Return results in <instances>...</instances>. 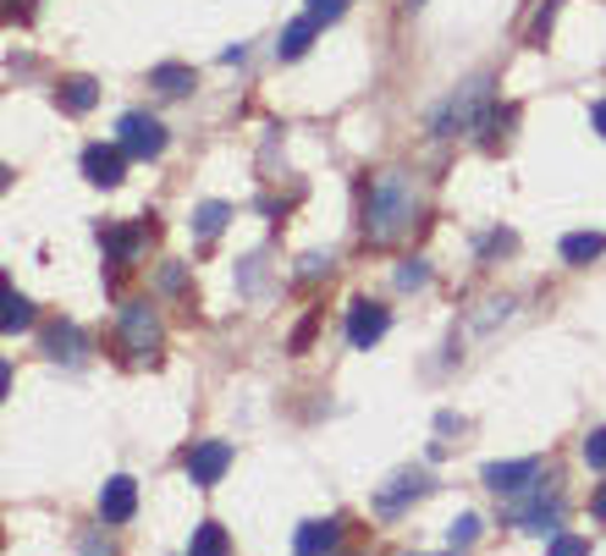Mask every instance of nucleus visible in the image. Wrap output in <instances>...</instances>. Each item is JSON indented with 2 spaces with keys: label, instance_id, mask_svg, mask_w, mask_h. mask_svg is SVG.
Masks as SVG:
<instances>
[{
  "label": "nucleus",
  "instance_id": "nucleus-1",
  "mask_svg": "<svg viewBox=\"0 0 606 556\" xmlns=\"http://www.w3.org/2000/svg\"><path fill=\"white\" fill-rule=\"evenodd\" d=\"M414 221H420V193H414L408 171H386V176L370 188V204H364V232H370V243H392V237H403Z\"/></svg>",
  "mask_w": 606,
  "mask_h": 556
},
{
  "label": "nucleus",
  "instance_id": "nucleus-2",
  "mask_svg": "<svg viewBox=\"0 0 606 556\" xmlns=\"http://www.w3.org/2000/svg\"><path fill=\"white\" fill-rule=\"evenodd\" d=\"M485 111H491V78H474V83H463L453 100L436 111L431 133H436V139H457V133L479 128V122H485Z\"/></svg>",
  "mask_w": 606,
  "mask_h": 556
},
{
  "label": "nucleus",
  "instance_id": "nucleus-3",
  "mask_svg": "<svg viewBox=\"0 0 606 556\" xmlns=\"http://www.w3.org/2000/svg\"><path fill=\"white\" fill-rule=\"evenodd\" d=\"M507 513H513V524H518L524 535H557V529H563V507H557V502H546L541 474H535L524 491H513V496H507Z\"/></svg>",
  "mask_w": 606,
  "mask_h": 556
},
{
  "label": "nucleus",
  "instance_id": "nucleus-4",
  "mask_svg": "<svg viewBox=\"0 0 606 556\" xmlns=\"http://www.w3.org/2000/svg\"><path fill=\"white\" fill-rule=\"evenodd\" d=\"M117 143L128 149V160H154L160 149H165V128L144 117V111H128L122 122H117Z\"/></svg>",
  "mask_w": 606,
  "mask_h": 556
},
{
  "label": "nucleus",
  "instance_id": "nucleus-5",
  "mask_svg": "<svg viewBox=\"0 0 606 556\" xmlns=\"http://www.w3.org/2000/svg\"><path fill=\"white\" fill-rule=\"evenodd\" d=\"M425 491H431V474H425V468H403L386 491H375V513H381V518H397V513H403L408 502H420Z\"/></svg>",
  "mask_w": 606,
  "mask_h": 556
},
{
  "label": "nucleus",
  "instance_id": "nucleus-6",
  "mask_svg": "<svg viewBox=\"0 0 606 556\" xmlns=\"http://www.w3.org/2000/svg\"><path fill=\"white\" fill-rule=\"evenodd\" d=\"M122 342H128V353H154L160 347V320H154L150 303H128L122 309Z\"/></svg>",
  "mask_w": 606,
  "mask_h": 556
},
{
  "label": "nucleus",
  "instance_id": "nucleus-7",
  "mask_svg": "<svg viewBox=\"0 0 606 556\" xmlns=\"http://www.w3.org/2000/svg\"><path fill=\"white\" fill-rule=\"evenodd\" d=\"M122 171H128V149H122V143H117V149H105V143H89V149H83V176H89L94 188H117Z\"/></svg>",
  "mask_w": 606,
  "mask_h": 556
},
{
  "label": "nucleus",
  "instance_id": "nucleus-8",
  "mask_svg": "<svg viewBox=\"0 0 606 556\" xmlns=\"http://www.w3.org/2000/svg\"><path fill=\"white\" fill-rule=\"evenodd\" d=\"M386 325H392V314H386L381 303H364V297H358V303L347 309V342H353V347H375V342L386 336Z\"/></svg>",
  "mask_w": 606,
  "mask_h": 556
},
{
  "label": "nucleus",
  "instance_id": "nucleus-9",
  "mask_svg": "<svg viewBox=\"0 0 606 556\" xmlns=\"http://www.w3.org/2000/svg\"><path fill=\"white\" fill-rule=\"evenodd\" d=\"M226 468H232V446H226V441H199V446L188 452V479H193V485H215Z\"/></svg>",
  "mask_w": 606,
  "mask_h": 556
},
{
  "label": "nucleus",
  "instance_id": "nucleus-10",
  "mask_svg": "<svg viewBox=\"0 0 606 556\" xmlns=\"http://www.w3.org/2000/svg\"><path fill=\"white\" fill-rule=\"evenodd\" d=\"M133 513H139V485H133L128 474L105 479V491H100V518H105V524H128Z\"/></svg>",
  "mask_w": 606,
  "mask_h": 556
},
{
  "label": "nucleus",
  "instance_id": "nucleus-11",
  "mask_svg": "<svg viewBox=\"0 0 606 556\" xmlns=\"http://www.w3.org/2000/svg\"><path fill=\"white\" fill-rule=\"evenodd\" d=\"M541 474V457H518V463H491L485 468V485L496 491V496H513V491H524L529 479Z\"/></svg>",
  "mask_w": 606,
  "mask_h": 556
},
{
  "label": "nucleus",
  "instance_id": "nucleus-12",
  "mask_svg": "<svg viewBox=\"0 0 606 556\" xmlns=\"http://www.w3.org/2000/svg\"><path fill=\"white\" fill-rule=\"evenodd\" d=\"M150 89H160L165 100H182V94L193 89V67H176V61L154 67V72H150Z\"/></svg>",
  "mask_w": 606,
  "mask_h": 556
},
{
  "label": "nucleus",
  "instance_id": "nucleus-13",
  "mask_svg": "<svg viewBox=\"0 0 606 556\" xmlns=\"http://www.w3.org/2000/svg\"><path fill=\"white\" fill-rule=\"evenodd\" d=\"M314 28H320L314 17H299V22H287V28H282V39H276V55H282V61H299L303 50H309V39H314Z\"/></svg>",
  "mask_w": 606,
  "mask_h": 556
},
{
  "label": "nucleus",
  "instance_id": "nucleus-14",
  "mask_svg": "<svg viewBox=\"0 0 606 556\" xmlns=\"http://www.w3.org/2000/svg\"><path fill=\"white\" fill-rule=\"evenodd\" d=\"M331 546H336V524H331V518H325V524H320V518H314V524H303L299 535H293V552H331Z\"/></svg>",
  "mask_w": 606,
  "mask_h": 556
},
{
  "label": "nucleus",
  "instance_id": "nucleus-15",
  "mask_svg": "<svg viewBox=\"0 0 606 556\" xmlns=\"http://www.w3.org/2000/svg\"><path fill=\"white\" fill-rule=\"evenodd\" d=\"M606 237H596V232H574V237H563V260L568 265H590V260H602Z\"/></svg>",
  "mask_w": 606,
  "mask_h": 556
},
{
  "label": "nucleus",
  "instance_id": "nucleus-16",
  "mask_svg": "<svg viewBox=\"0 0 606 556\" xmlns=\"http://www.w3.org/2000/svg\"><path fill=\"white\" fill-rule=\"evenodd\" d=\"M94 100H100V83H94V78H72V83H61V105H67V111L83 117V111H94Z\"/></svg>",
  "mask_w": 606,
  "mask_h": 556
},
{
  "label": "nucleus",
  "instance_id": "nucleus-17",
  "mask_svg": "<svg viewBox=\"0 0 606 556\" xmlns=\"http://www.w3.org/2000/svg\"><path fill=\"white\" fill-rule=\"evenodd\" d=\"M188 552H193V556L226 552V529H221V524H199V529H193V540H188Z\"/></svg>",
  "mask_w": 606,
  "mask_h": 556
},
{
  "label": "nucleus",
  "instance_id": "nucleus-18",
  "mask_svg": "<svg viewBox=\"0 0 606 556\" xmlns=\"http://www.w3.org/2000/svg\"><path fill=\"white\" fill-rule=\"evenodd\" d=\"M226 221H232L226 204H199V210H193V232H199V237H215Z\"/></svg>",
  "mask_w": 606,
  "mask_h": 556
},
{
  "label": "nucleus",
  "instance_id": "nucleus-19",
  "mask_svg": "<svg viewBox=\"0 0 606 556\" xmlns=\"http://www.w3.org/2000/svg\"><path fill=\"white\" fill-rule=\"evenodd\" d=\"M44 347H50L55 358H78V325H50V331H44Z\"/></svg>",
  "mask_w": 606,
  "mask_h": 556
},
{
  "label": "nucleus",
  "instance_id": "nucleus-20",
  "mask_svg": "<svg viewBox=\"0 0 606 556\" xmlns=\"http://www.w3.org/2000/svg\"><path fill=\"white\" fill-rule=\"evenodd\" d=\"M28 325H33V303L6 292V331H28Z\"/></svg>",
  "mask_w": 606,
  "mask_h": 556
},
{
  "label": "nucleus",
  "instance_id": "nucleus-21",
  "mask_svg": "<svg viewBox=\"0 0 606 556\" xmlns=\"http://www.w3.org/2000/svg\"><path fill=\"white\" fill-rule=\"evenodd\" d=\"M139 243H144V232L133 226V232H105V249L117 254V260H133L139 254Z\"/></svg>",
  "mask_w": 606,
  "mask_h": 556
},
{
  "label": "nucleus",
  "instance_id": "nucleus-22",
  "mask_svg": "<svg viewBox=\"0 0 606 556\" xmlns=\"http://www.w3.org/2000/svg\"><path fill=\"white\" fill-rule=\"evenodd\" d=\"M474 535H479V518H474V513H463V518H457L453 529H447V546H474Z\"/></svg>",
  "mask_w": 606,
  "mask_h": 556
},
{
  "label": "nucleus",
  "instance_id": "nucleus-23",
  "mask_svg": "<svg viewBox=\"0 0 606 556\" xmlns=\"http://www.w3.org/2000/svg\"><path fill=\"white\" fill-rule=\"evenodd\" d=\"M557 6H563V0H546V6L535 11V22H529V44H546V33H552V17H557Z\"/></svg>",
  "mask_w": 606,
  "mask_h": 556
},
{
  "label": "nucleus",
  "instance_id": "nucleus-24",
  "mask_svg": "<svg viewBox=\"0 0 606 556\" xmlns=\"http://www.w3.org/2000/svg\"><path fill=\"white\" fill-rule=\"evenodd\" d=\"M585 463H590V468H606V424L602 429H590V441H585Z\"/></svg>",
  "mask_w": 606,
  "mask_h": 556
},
{
  "label": "nucleus",
  "instance_id": "nucleus-25",
  "mask_svg": "<svg viewBox=\"0 0 606 556\" xmlns=\"http://www.w3.org/2000/svg\"><path fill=\"white\" fill-rule=\"evenodd\" d=\"M342 11H347V0H309V17L314 22H336Z\"/></svg>",
  "mask_w": 606,
  "mask_h": 556
},
{
  "label": "nucleus",
  "instance_id": "nucleus-26",
  "mask_svg": "<svg viewBox=\"0 0 606 556\" xmlns=\"http://www.w3.org/2000/svg\"><path fill=\"white\" fill-rule=\"evenodd\" d=\"M425 281H431V271H425L420 260H408V265L397 271V286H425Z\"/></svg>",
  "mask_w": 606,
  "mask_h": 556
},
{
  "label": "nucleus",
  "instance_id": "nucleus-27",
  "mask_svg": "<svg viewBox=\"0 0 606 556\" xmlns=\"http://www.w3.org/2000/svg\"><path fill=\"white\" fill-rule=\"evenodd\" d=\"M325 271H331V260H320V254H309V260H303V265H299V281H320V276H325Z\"/></svg>",
  "mask_w": 606,
  "mask_h": 556
},
{
  "label": "nucleus",
  "instance_id": "nucleus-28",
  "mask_svg": "<svg viewBox=\"0 0 606 556\" xmlns=\"http://www.w3.org/2000/svg\"><path fill=\"white\" fill-rule=\"evenodd\" d=\"M552 552H563V556H579V552H590L585 540H574V535H552Z\"/></svg>",
  "mask_w": 606,
  "mask_h": 556
},
{
  "label": "nucleus",
  "instance_id": "nucleus-29",
  "mask_svg": "<svg viewBox=\"0 0 606 556\" xmlns=\"http://www.w3.org/2000/svg\"><path fill=\"white\" fill-rule=\"evenodd\" d=\"M590 122H596V133H602V139H606V100H602V105H596V111H590Z\"/></svg>",
  "mask_w": 606,
  "mask_h": 556
},
{
  "label": "nucleus",
  "instance_id": "nucleus-30",
  "mask_svg": "<svg viewBox=\"0 0 606 556\" xmlns=\"http://www.w3.org/2000/svg\"><path fill=\"white\" fill-rule=\"evenodd\" d=\"M590 507H596V518H602V524H606V485H602V491H596V502H590Z\"/></svg>",
  "mask_w": 606,
  "mask_h": 556
},
{
  "label": "nucleus",
  "instance_id": "nucleus-31",
  "mask_svg": "<svg viewBox=\"0 0 606 556\" xmlns=\"http://www.w3.org/2000/svg\"><path fill=\"white\" fill-rule=\"evenodd\" d=\"M408 6H425V0H408Z\"/></svg>",
  "mask_w": 606,
  "mask_h": 556
}]
</instances>
